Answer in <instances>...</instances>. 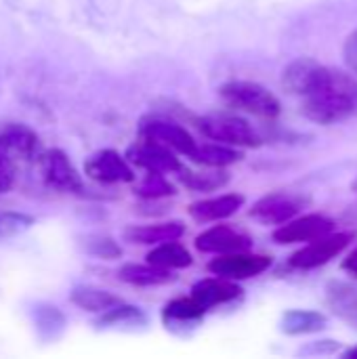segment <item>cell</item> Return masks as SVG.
Instances as JSON below:
<instances>
[{"label":"cell","mask_w":357,"mask_h":359,"mask_svg":"<svg viewBox=\"0 0 357 359\" xmlns=\"http://www.w3.org/2000/svg\"><path fill=\"white\" fill-rule=\"evenodd\" d=\"M286 93L303 99V114L318 124H339L357 116V78L309 57L292 61L282 76Z\"/></svg>","instance_id":"cell-1"},{"label":"cell","mask_w":357,"mask_h":359,"mask_svg":"<svg viewBox=\"0 0 357 359\" xmlns=\"http://www.w3.org/2000/svg\"><path fill=\"white\" fill-rule=\"evenodd\" d=\"M145 324V316L139 307L118 303L112 309L103 311L101 318L97 320L99 328H109V326H141Z\"/></svg>","instance_id":"cell-24"},{"label":"cell","mask_w":357,"mask_h":359,"mask_svg":"<svg viewBox=\"0 0 357 359\" xmlns=\"http://www.w3.org/2000/svg\"><path fill=\"white\" fill-rule=\"evenodd\" d=\"M345 358L349 359H357V347H353V349H349L347 353H345Z\"/></svg>","instance_id":"cell-31"},{"label":"cell","mask_w":357,"mask_h":359,"mask_svg":"<svg viewBox=\"0 0 357 359\" xmlns=\"http://www.w3.org/2000/svg\"><path fill=\"white\" fill-rule=\"evenodd\" d=\"M32 225H34V217H29L25 212H13V210L0 212V242L21 236Z\"/></svg>","instance_id":"cell-25"},{"label":"cell","mask_w":357,"mask_h":359,"mask_svg":"<svg viewBox=\"0 0 357 359\" xmlns=\"http://www.w3.org/2000/svg\"><path fill=\"white\" fill-rule=\"evenodd\" d=\"M244 156L242 151H238L236 147H229V145H223V143H198L194 154H191V160L196 164H202V166H208V168H225L229 164H236L240 162Z\"/></svg>","instance_id":"cell-20"},{"label":"cell","mask_w":357,"mask_h":359,"mask_svg":"<svg viewBox=\"0 0 357 359\" xmlns=\"http://www.w3.org/2000/svg\"><path fill=\"white\" fill-rule=\"evenodd\" d=\"M353 240V233H326L318 240H311V244H307L305 248L297 250L290 257V267L301 269V271H309V269H318L326 263H330L335 257H339Z\"/></svg>","instance_id":"cell-8"},{"label":"cell","mask_w":357,"mask_h":359,"mask_svg":"<svg viewBox=\"0 0 357 359\" xmlns=\"http://www.w3.org/2000/svg\"><path fill=\"white\" fill-rule=\"evenodd\" d=\"M343 57H345L347 67L357 76V29H353L347 36V40L343 44Z\"/></svg>","instance_id":"cell-28"},{"label":"cell","mask_w":357,"mask_h":359,"mask_svg":"<svg viewBox=\"0 0 357 359\" xmlns=\"http://www.w3.org/2000/svg\"><path fill=\"white\" fill-rule=\"evenodd\" d=\"M335 231V221L324 215H305L295 217L284 225H278L274 231V240L278 244H299V242H311L326 233Z\"/></svg>","instance_id":"cell-13"},{"label":"cell","mask_w":357,"mask_h":359,"mask_svg":"<svg viewBox=\"0 0 357 359\" xmlns=\"http://www.w3.org/2000/svg\"><path fill=\"white\" fill-rule=\"evenodd\" d=\"M271 267V257L267 255H252L248 250L242 252H229V255H217V259H213L208 263L210 273L225 278V280H250L261 276L263 271H267Z\"/></svg>","instance_id":"cell-9"},{"label":"cell","mask_w":357,"mask_h":359,"mask_svg":"<svg viewBox=\"0 0 357 359\" xmlns=\"http://www.w3.org/2000/svg\"><path fill=\"white\" fill-rule=\"evenodd\" d=\"M219 93L229 107L252 114L257 118L276 120L282 114L280 99L263 84H257L250 80H234V82L223 84Z\"/></svg>","instance_id":"cell-2"},{"label":"cell","mask_w":357,"mask_h":359,"mask_svg":"<svg viewBox=\"0 0 357 359\" xmlns=\"http://www.w3.org/2000/svg\"><path fill=\"white\" fill-rule=\"evenodd\" d=\"M147 263L149 265H156L160 269L175 271V269L189 267L194 263V259H191V252L183 244H179L177 240H173V242H164V244L154 246L147 252Z\"/></svg>","instance_id":"cell-19"},{"label":"cell","mask_w":357,"mask_h":359,"mask_svg":"<svg viewBox=\"0 0 357 359\" xmlns=\"http://www.w3.org/2000/svg\"><path fill=\"white\" fill-rule=\"evenodd\" d=\"M307 204L309 200L305 196L276 191L257 200L250 208V217L263 225H284L290 219L299 217Z\"/></svg>","instance_id":"cell-6"},{"label":"cell","mask_w":357,"mask_h":359,"mask_svg":"<svg viewBox=\"0 0 357 359\" xmlns=\"http://www.w3.org/2000/svg\"><path fill=\"white\" fill-rule=\"evenodd\" d=\"M242 288L234 282V280H225V278H206L200 280L194 288H191V297L208 311L217 305H225L231 303L236 299L242 297Z\"/></svg>","instance_id":"cell-15"},{"label":"cell","mask_w":357,"mask_h":359,"mask_svg":"<svg viewBox=\"0 0 357 359\" xmlns=\"http://www.w3.org/2000/svg\"><path fill=\"white\" fill-rule=\"evenodd\" d=\"M353 187H356V189H357V181H356V185H353Z\"/></svg>","instance_id":"cell-32"},{"label":"cell","mask_w":357,"mask_h":359,"mask_svg":"<svg viewBox=\"0 0 357 359\" xmlns=\"http://www.w3.org/2000/svg\"><path fill=\"white\" fill-rule=\"evenodd\" d=\"M40 151V139L29 126L19 122L0 124V154L15 168L36 162Z\"/></svg>","instance_id":"cell-4"},{"label":"cell","mask_w":357,"mask_h":359,"mask_svg":"<svg viewBox=\"0 0 357 359\" xmlns=\"http://www.w3.org/2000/svg\"><path fill=\"white\" fill-rule=\"evenodd\" d=\"M179 179L185 187L196 189V191H215L221 189L227 181L229 175L223 172L221 168H210V170H179Z\"/></svg>","instance_id":"cell-23"},{"label":"cell","mask_w":357,"mask_h":359,"mask_svg":"<svg viewBox=\"0 0 357 359\" xmlns=\"http://www.w3.org/2000/svg\"><path fill=\"white\" fill-rule=\"evenodd\" d=\"M328 324L326 316L318 313V311H307V309H295V311H286L282 316L280 328L284 334L288 337H299V334H314L324 330Z\"/></svg>","instance_id":"cell-21"},{"label":"cell","mask_w":357,"mask_h":359,"mask_svg":"<svg viewBox=\"0 0 357 359\" xmlns=\"http://www.w3.org/2000/svg\"><path fill=\"white\" fill-rule=\"evenodd\" d=\"M139 135H141V139H149L154 143H160V145L173 149L175 154L185 156V158H191V154L198 145V141L191 137V133L185 126L170 122V120H164V118L141 120Z\"/></svg>","instance_id":"cell-7"},{"label":"cell","mask_w":357,"mask_h":359,"mask_svg":"<svg viewBox=\"0 0 357 359\" xmlns=\"http://www.w3.org/2000/svg\"><path fill=\"white\" fill-rule=\"evenodd\" d=\"M343 269H345L347 273H351L353 278H357V248L353 252L347 255V259L343 261Z\"/></svg>","instance_id":"cell-30"},{"label":"cell","mask_w":357,"mask_h":359,"mask_svg":"<svg viewBox=\"0 0 357 359\" xmlns=\"http://www.w3.org/2000/svg\"><path fill=\"white\" fill-rule=\"evenodd\" d=\"M242 206H244L242 194H223V196H215V198L194 202L187 208V212L198 223H215V221H223V219L234 217Z\"/></svg>","instance_id":"cell-14"},{"label":"cell","mask_w":357,"mask_h":359,"mask_svg":"<svg viewBox=\"0 0 357 359\" xmlns=\"http://www.w3.org/2000/svg\"><path fill=\"white\" fill-rule=\"evenodd\" d=\"M84 175L97 183H103V185L135 181V172L130 168V162L114 149L95 151L84 162Z\"/></svg>","instance_id":"cell-11"},{"label":"cell","mask_w":357,"mask_h":359,"mask_svg":"<svg viewBox=\"0 0 357 359\" xmlns=\"http://www.w3.org/2000/svg\"><path fill=\"white\" fill-rule=\"evenodd\" d=\"M126 160L145 172H158V175H173L183 168L173 149L154 143L149 139H141L135 145H130L126 151Z\"/></svg>","instance_id":"cell-10"},{"label":"cell","mask_w":357,"mask_h":359,"mask_svg":"<svg viewBox=\"0 0 357 359\" xmlns=\"http://www.w3.org/2000/svg\"><path fill=\"white\" fill-rule=\"evenodd\" d=\"M194 244L204 255H229V252L250 250L252 240H250L248 233H244L238 227H231V225H215V227L202 231L196 238Z\"/></svg>","instance_id":"cell-12"},{"label":"cell","mask_w":357,"mask_h":359,"mask_svg":"<svg viewBox=\"0 0 357 359\" xmlns=\"http://www.w3.org/2000/svg\"><path fill=\"white\" fill-rule=\"evenodd\" d=\"M118 278L130 286L137 288H151V286H162L175 280L173 271L168 269H160L156 265H137V263H128L124 267H120Z\"/></svg>","instance_id":"cell-17"},{"label":"cell","mask_w":357,"mask_h":359,"mask_svg":"<svg viewBox=\"0 0 357 359\" xmlns=\"http://www.w3.org/2000/svg\"><path fill=\"white\" fill-rule=\"evenodd\" d=\"M69 299L76 307H80L82 311H90V313H103L112 309L114 305L122 303L116 294L95 288V286H78L72 290Z\"/></svg>","instance_id":"cell-22"},{"label":"cell","mask_w":357,"mask_h":359,"mask_svg":"<svg viewBox=\"0 0 357 359\" xmlns=\"http://www.w3.org/2000/svg\"><path fill=\"white\" fill-rule=\"evenodd\" d=\"M198 128L210 141L229 145V147H259L263 143L261 135L240 116L213 114L198 118Z\"/></svg>","instance_id":"cell-3"},{"label":"cell","mask_w":357,"mask_h":359,"mask_svg":"<svg viewBox=\"0 0 357 359\" xmlns=\"http://www.w3.org/2000/svg\"><path fill=\"white\" fill-rule=\"evenodd\" d=\"M36 164H38V170H40L42 181L50 189L65 191V194H78V191H82V179H80L76 166L65 156V151H61V149L40 151Z\"/></svg>","instance_id":"cell-5"},{"label":"cell","mask_w":357,"mask_h":359,"mask_svg":"<svg viewBox=\"0 0 357 359\" xmlns=\"http://www.w3.org/2000/svg\"><path fill=\"white\" fill-rule=\"evenodd\" d=\"M206 316V309L194 299V297H181L170 301L164 311H162V322L166 328H177V326H194Z\"/></svg>","instance_id":"cell-18"},{"label":"cell","mask_w":357,"mask_h":359,"mask_svg":"<svg viewBox=\"0 0 357 359\" xmlns=\"http://www.w3.org/2000/svg\"><path fill=\"white\" fill-rule=\"evenodd\" d=\"M185 233L183 223L168 221V223H154V225H133L124 231L126 242L141 244V246H158L164 242L181 240Z\"/></svg>","instance_id":"cell-16"},{"label":"cell","mask_w":357,"mask_h":359,"mask_svg":"<svg viewBox=\"0 0 357 359\" xmlns=\"http://www.w3.org/2000/svg\"><path fill=\"white\" fill-rule=\"evenodd\" d=\"M88 252H93L99 259H118L122 255L120 246L112 240V238H97L93 242H88Z\"/></svg>","instance_id":"cell-27"},{"label":"cell","mask_w":357,"mask_h":359,"mask_svg":"<svg viewBox=\"0 0 357 359\" xmlns=\"http://www.w3.org/2000/svg\"><path fill=\"white\" fill-rule=\"evenodd\" d=\"M15 179V166L0 154V194H6L13 187Z\"/></svg>","instance_id":"cell-29"},{"label":"cell","mask_w":357,"mask_h":359,"mask_svg":"<svg viewBox=\"0 0 357 359\" xmlns=\"http://www.w3.org/2000/svg\"><path fill=\"white\" fill-rule=\"evenodd\" d=\"M135 194H139L141 198L147 200H156V198H166V196H175V187L166 181L164 175L158 172H147V177L137 185Z\"/></svg>","instance_id":"cell-26"}]
</instances>
